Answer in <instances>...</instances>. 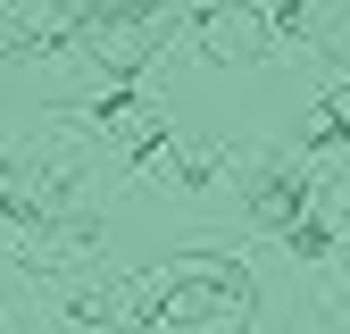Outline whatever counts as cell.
<instances>
[{"mask_svg": "<svg viewBox=\"0 0 350 334\" xmlns=\"http://www.w3.org/2000/svg\"><path fill=\"white\" fill-rule=\"evenodd\" d=\"M83 192V142H9L0 151V218L9 226H59Z\"/></svg>", "mask_w": 350, "mask_h": 334, "instance_id": "obj_2", "label": "cell"}, {"mask_svg": "<svg viewBox=\"0 0 350 334\" xmlns=\"http://www.w3.org/2000/svg\"><path fill=\"white\" fill-rule=\"evenodd\" d=\"M83 117H92V125H100V134H109L125 159H142V167L175 151V125H167V109H159V101H142L134 84H109V92L83 109Z\"/></svg>", "mask_w": 350, "mask_h": 334, "instance_id": "obj_3", "label": "cell"}, {"mask_svg": "<svg viewBox=\"0 0 350 334\" xmlns=\"http://www.w3.org/2000/svg\"><path fill=\"white\" fill-rule=\"evenodd\" d=\"M242 209H250V226L284 234V226H300V218L317 209V192H309V176H300V167H258V176L242 184Z\"/></svg>", "mask_w": 350, "mask_h": 334, "instance_id": "obj_7", "label": "cell"}, {"mask_svg": "<svg viewBox=\"0 0 350 334\" xmlns=\"http://www.w3.org/2000/svg\"><path fill=\"white\" fill-rule=\"evenodd\" d=\"M159 34H167L159 9H83V42L100 51L109 84H134V75L150 67V42H159Z\"/></svg>", "mask_w": 350, "mask_h": 334, "instance_id": "obj_4", "label": "cell"}, {"mask_svg": "<svg viewBox=\"0 0 350 334\" xmlns=\"http://www.w3.org/2000/svg\"><path fill=\"white\" fill-rule=\"evenodd\" d=\"M284 242L300 250V259H334V242H342V234H334V226L317 218V209H309V218H300V226H284Z\"/></svg>", "mask_w": 350, "mask_h": 334, "instance_id": "obj_8", "label": "cell"}, {"mask_svg": "<svg viewBox=\"0 0 350 334\" xmlns=\"http://www.w3.org/2000/svg\"><path fill=\"white\" fill-rule=\"evenodd\" d=\"M250 268L242 259H175L142 284H125V326L134 334H226L250 318Z\"/></svg>", "mask_w": 350, "mask_h": 334, "instance_id": "obj_1", "label": "cell"}, {"mask_svg": "<svg viewBox=\"0 0 350 334\" xmlns=\"http://www.w3.org/2000/svg\"><path fill=\"white\" fill-rule=\"evenodd\" d=\"M334 268H342V292H350V242H334Z\"/></svg>", "mask_w": 350, "mask_h": 334, "instance_id": "obj_9", "label": "cell"}, {"mask_svg": "<svg viewBox=\"0 0 350 334\" xmlns=\"http://www.w3.org/2000/svg\"><path fill=\"white\" fill-rule=\"evenodd\" d=\"M184 25H192L200 51H208V67H267V59H275L267 9H192Z\"/></svg>", "mask_w": 350, "mask_h": 334, "instance_id": "obj_5", "label": "cell"}, {"mask_svg": "<svg viewBox=\"0 0 350 334\" xmlns=\"http://www.w3.org/2000/svg\"><path fill=\"white\" fill-rule=\"evenodd\" d=\"M83 34V9H51V0H25V9H0V59L25 67L42 51H59V42Z\"/></svg>", "mask_w": 350, "mask_h": 334, "instance_id": "obj_6", "label": "cell"}]
</instances>
